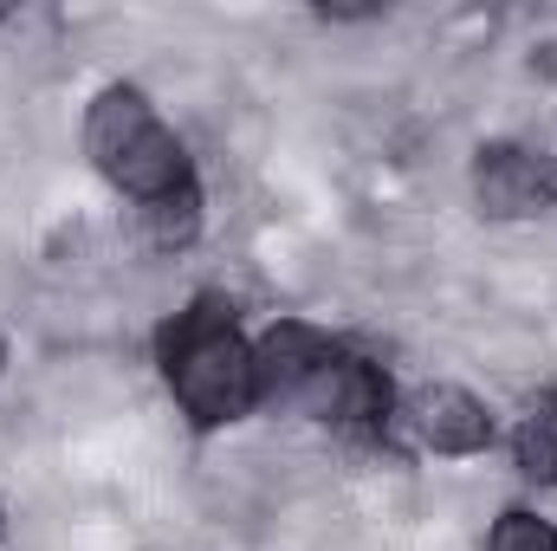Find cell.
Instances as JSON below:
<instances>
[{"label": "cell", "instance_id": "obj_1", "mask_svg": "<svg viewBox=\"0 0 557 551\" xmlns=\"http://www.w3.org/2000/svg\"><path fill=\"white\" fill-rule=\"evenodd\" d=\"M162 383L175 390L195 428H227L253 409V344L240 338V318L221 292H201L169 331H162Z\"/></svg>", "mask_w": 557, "mask_h": 551}, {"label": "cell", "instance_id": "obj_2", "mask_svg": "<svg viewBox=\"0 0 557 551\" xmlns=\"http://www.w3.org/2000/svg\"><path fill=\"white\" fill-rule=\"evenodd\" d=\"M305 409L318 421H331L337 434H350V441H383L389 421H396V383L383 377V364L337 351L324 364V377L305 390Z\"/></svg>", "mask_w": 557, "mask_h": 551}, {"label": "cell", "instance_id": "obj_3", "mask_svg": "<svg viewBox=\"0 0 557 551\" xmlns=\"http://www.w3.org/2000/svg\"><path fill=\"white\" fill-rule=\"evenodd\" d=\"M331 357H337V344L318 325L278 318L253 338V396L260 403H305V390L324 377Z\"/></svg>", "mask_w": 557, "mask_h": 551}, {"label": "cell", "instance_id": "obj_4", "mask_svg": "<svg viewBox=\"0 0 557 551\" xmlns=\"http://www.w3.org/2000/svg\"><path fill=\"white\" fill-rule=\"evenodd\" d=\"M473 201L486 221H525L545 208V182H539V149L532 143H486L473 156Z\"/></svg>", "mask_w": 557, "mask_h": 551}, {"label": "cell", "instance_id": "obj_5", "mask_svg": "<svg viewBox=\"0 0 557 551\" xmlns=\"http://www.w3.org/2000/svg\"><path fill=\"white\" fill-rule=\"evenodd\" d=\"M409 421H416L421 448H434V454H480L493 441L486 403L473 390H460V383H428V390H416L409 396Z\"/></svg>", "mask_w": 557, "mask_h": 551}, {"label": "cell", "instance_id": "obj_6", "mask_svg": "<svg viewBox=\"0 0 557 551\" xmlns=\"http://www.w3.org/2000/svg\"><path fill=\"white\" fill-rule=\"evenodd\" d=\"M124 195H137V201H162V195H175V188H188L195 182V169H188V149L182 137L169 131V124H149L111 169H104Z\"/></svg>", "mask_w": 557, "mask_h": 551}, {"label": "cell", "instance_id": "obj_7", "mask_svg": "<svg viewBox=\"0 0 557 551\" xmlns=\"http://www.w3.org/2000/svg\"><path fill=\"white\" fill-rule=\"evenodd\" d=\"M149 124H156V111H149V98H143L137 85H104V91L91 98V118H85V149H91V162L111 169Z\"/></svg>", "mask_w": 557, "mask_h": 551}, {"label": "cell", "instance_id": "obj_8", "mask_svg": "<svg viewBox=\"0 0 557 551\" xmlns=\"http://www.w3.org/2000/svg\"><path fill=\"white\" fill-rule=\"evenodd\" d=\"M512 454H519V474H525V480L557 487V396H539L532 409L519 415Z\"/></svg>", "mask_w": 557, "mask_h": 551}, {"label": "cell", "instance_id": "obj_9", "mask_svg": "<svg viewBox=\"0 0 557 551\" xmlns=\"http://www.w3.org/2000/svg\"><path fill=\"white\" fill-rule=\"evenodd\" d=\"M143 234H149V247H188L195 234H201V188L188 182V188H175V195H162V201H143Z\"/></svg>", "mask_w": 557, "mask_h": 551}, {"label": "cell", "instance_id": "obj_10", "mask_svg": "<svg viewBox=\"0 0 557 551\" xmlns=\"http://www.w3.org/2000/svg\"><path fill=\"white\" fill-rule=\"evenodd\" d=\"M486 551H557V526L552 519H539L532 506H512V513H499V526H493Z\"/></svg>", "mask_w": 557, "mask_h": 551}, {"label": "cell", "instance_id": "obj_11", "mask_svg": "<svg viewBox=\"0 0 557 551\" xmlns=\"http://www.w3.org/2000/svg\"><path fill=\"white\" fill-rule=\"evenodd\" d=\"M539 182H545V208H557V149H539Z\"/></svg>", "mask_w": 557, "mask_h": 551}, {"label": "cell", "instance_id": "obj_12", "mask_svg": "<svg viewBox=\"0 0 557 551\" xmlns=\"http://www.w3.org/2000/svg\"><path fill=\"white\" fill-rule=\"evenodd\" d=\"M0 370H7V331H0Z\"/></svg>", "mask_w": 557, "mask_h": 551}, {"label": "cell", "instance_id": "obj_13", "mask_svg": "<svg viewBox=\"0 0 557 551\" xmlns=\"http://www.w3.org/2000/svg\"><path fill=\"white\" fill-rule=\"evenodd\" d=\"M0 539H7V513H0Z\"/></svg>", "mask_w": 557, "mask_h": 551}, {"label": "cell", "instance_id": "obj_14", "mask_svg": "<svg viewBox=\"0 0 557 551\" xmlns=\"http://www.w3.org/2000/svg\"><path fill=\"white\" fill-rule=\"evenodd\" d=\"M0 20H7V7H0Z\"/></svg>", "mask_w": 557, "mask_h": 551}]
</instances>
